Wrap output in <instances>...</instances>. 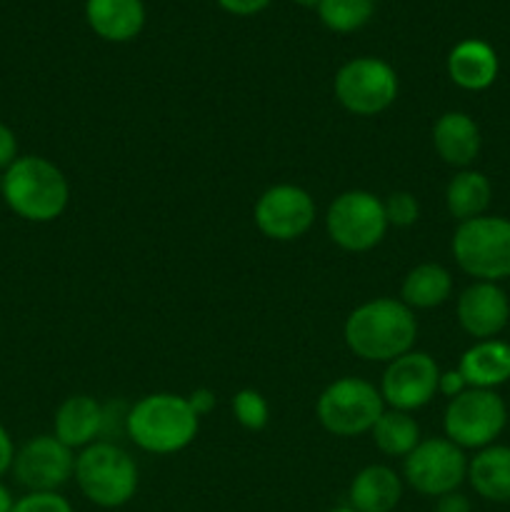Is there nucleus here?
I'll return each mask as SVG.
<instances>
[{
  "mask_svg": "<svg viewBox=\"0 0 510 512\" xmlns=\"http://www.w3.org/2000/svg\"><path fill=\"white\" fill-rule=\"evenodd\" d=\"M185 398H188L190 408L195 410V415H198V418H203V415H208L210 410L215 408V393L208 388L193 390V393L185 395Z\"/></svg>",
  "mask_w": 510,
  "mask_h": 512,
  "instance_id": "473e14b6",
  "label": "nucleus"
},
{
  "mask_svg": "<svg viewBox=\"0 0 510 512\" xmlns=\"http://www.w3.org/2000/svg\"><path fill=\"white\" fill-rule=\"evenodd\" d=\"M13 505V495H10V490L0 483V512H13Z\"/></svg>",
  "mask_w": 510,
  "mask_h": 512,
  "instance_id": "f704fd0d",
  "label": "nucleus"
},
{
  "mask_svg": "<svg viewBox=\"0 0 510 512\" xmlns=\"http://www.w3.org/2000/svg\"><path fill=\"white\" fill-rule=\"evenodd\" d=\"M453 258L458 268L480 283L510 278V220L480 215L455 228Z\"/></svg>",
  "mask_w": 510,
  "mask_h": 512,
  "instance_id": "39448f33",
  "label": "nucleus"
},
{
  "mask_svg": "<svg viewBox=\"0 0 510 512\" xmlns=\"http://www.w3.org/2000/svg\"><path fill=\"white\" fill-rule=\"evenodd\" d=\"M480 128L468 113L460 110H448L440 115L433 125V148L440 160L453 168H470L480 155Z\"/></svg>",
  "mask_w": 510,
  "mask_h": 512,
  "instance_id": "dca6fc26",
  "label": "nucleus"
},
{
  "mask_svg": "<svg viewBox=\"0 0 510 512\" xmlns=\"http://www.w3.org/2000/svg\"><path fill=\"white\" fill-rule=\"evenodd\" d=\"M335 98L348 113L370 118L390 105L398 98V73L393 65L380 58H353L335 73Z\"/></svg>",
  "mask_w": 510,
  "mask_h": 512,
  "instance_id": "1a4fd4ad",
  "label": "nucleus"
},
{
  "mask_svg": "<svg viewBox=\"0 0 510 512\" xmlns=\"http://www.w3.org/2000/svg\"><path fill=\"white\" fill-rule=\"evenodd\" d=\"M3 200L28 223H53L70 203L63 170L40 155H23L3 175Z\"/></svg>",
  "mask_w": 510,
  "mask_h": 512,
  "instance_id": "7ed1b4c3",
  "label": "nucleus"
},
{
  "mask_svg": "<svg viewBox=\"0 0 510 512\" xmlns=\"http://www.w3.org/2000/svg\"><path fill=\"white\" fill-rule=\"evenodd\" d=\"M10 470L28 493H58L75 475V450L55 435H35L15 450Z\"/></svg>",
  "mask_w": 510,
  "mask_h": 512,
  "instance_id": "f8f14e48",
  "label": "nucleus"
},
{
  "mask_svg": "<svg viewBox=\"0 0 510 512\" xmlns=\"http://www.w3.org/2000/svg\"><path fill=\"white\" fill-rule=\"evenodd\" d=\"M468 388L495 390L510 380V343L503 340H478L463 353L458 363Z\"/></svg>",
  "mask_w": 510,
  "mask_h": 512,
  "instance_id": "aec40b11",
  "label": "nucleus"
},
{
  "mask_svg": "<svg viewBox=\"0 0 510 512\" xmlns=\"http://www.w3.org/2000/svg\"><path fill=\"white\" fill-rule=\"evenodd\" d=\"M85 20L95 35L110 43H128L145 25L143 0H88Z\"/></svg>",
  "mask_w": 510,
  "mask_h": 512,
  "instance_id": "f3484780",
  "label": "nucleus"
},
{
  "mask_svg": "<svg viewBox=\"0 0 510 512\" xmlns=\"http://www.w3.org/2000/svg\"><path fill=\"white\" fill-rule=\"evenodd\" d=\"M255 228L270 240L293 243L303 238L315 223V200L305 188L280 183L265 190L253 210Z\"/></svg>",
  "mask_w": 510,
  "mask_h": 512,
  "instance_id": "9b49d317",
  "label": "nucleus"
},
{
  "mask_svg": "<svg viewBox=\"0 0 510 512\" xmlns=\"http://www.w3.org/2000/svg\"><path fill=\"white\" fill-rule=\"evenodd\" d=\"M13 512H75L68 498L60 493H28L15 500Z\"/></svg>",
  "mask_w": 510,
  "mask_h": 512,
  "instance_id": "cd10ccee",
  "label": "nucleus"
},
{
  "mask_svg": "<svg viewBox=\"0 0 510 512\" xmlns=\"http://www.w3.org/2000/svg\"><path fill=\"white\" fill-rule=\"evenodd\" d=\"M328 512H355V510L350 508V505H340V508H333V510H328Z\"/></svg>",
  "mask_w": 510,
  "mask_h": 512,
  "instance_id": "e433bc0d",
  "label": "nucleus"
},
{
  "mask_svg": "<svg viewBox=\"0 0 510 512\" xmlns=\"http://www.w3.org/2000/svg\"><path fill=\"white\" fill-rule=\"evenodd\" d=\"M318 13L333 33H353L373 18L375 0H320Z\"/></svg>",
  "mask_w": 510,
  "mask_h": 512,
  "instance_id": "393cba45",
  "label": "nucleus"
},
{
  "mask_svg": "<svg viewBox=\"0 0 510 512\" xmlns=\"http://www.w3.org/2000/svg\"><path fill=\"white\" fill-rule=\"evenodd\" d=\"M498 55L485 40H460L448 55V75L458 88L478 90L490 88L498 78Z\"/></svg>",
  "mask_w": 510,
  "mask_h": 512,
  "instance_id": "6ab92c4d",
  "label": "nucleus"
},
{
  "mask_svg": "<svg viewBox=\"0 0 510 512\" xmlns=\"http://www.w3.org/2000/svg\"><path fill=\"white\" fill-rule=\"evenodd\" d=\"M433 512H470V500L460 490H453V493H445L440 498H435Z\"/></svg>",
  "mask_w": 510,
  "mask_h": 512,
  "instance_id": "2f4dec72",
  "label": "nucleus"
},
{
  "mask_svg": "<svg viewBox=\"0 0 510 512\" xmlns=\"http://www.w3.org/2000/svg\"><path fill=\"white\" fill-rule=\"evenodd\" d=\"M385 218H388V225H395V228H410V225L418 223L420 218V205L415 200L413 193L408 190H395L388 198L383 200Z\"/></svg>",
  "mask_w": 510,
  "mask_h": 512,
  "instance_id": "bb28decb",
  "label": "nucleus"
},
{
  "mask_svg": "<svg viewBox=\"0 0 510 512\" xmlns=\"http://www.w3.org/2000/svg\"><path fill=\"white\" fill-rule=\"evenodd\" d=\"M13 460H15L13 438H10L8 430L0 425V475H5L10 468H13Z\"/></svg>",
  "mask_w": 510,
  "mask_h": 512,
  "instance_id": "72a5a7b5",
  "label": "nucleus"
},
{
  "mask_svg": "<svg viewBox=\"0 0 510 512\" xmlns=\"http://www.w3.org/2000/svg\"><path fill=\"white\" fill-rule=\"evenodd\" d=\"M468 483L488 503H510V448L488 445L468 460Z\"/></svg>",
  "mask_w": 510,
  "mask_h": 512,
  "instance_id": "412c9836",
  "label": "nucleus"
},
{
  "mask_svg": "<svg viewBox=\"0 0 510 512\" xmlns=\"http://www.w3.org/2000/svg\"><path fill=\"white\" fill-rule=\"evenodd\" d=\"M293 3L303 5V8H318V3H320V0H293Z\"/></svg>",
  "mask_w": 510,
  "mask_h": 512,
  "instance_id": "c9c22d12",
  "label": "nucleus"
},
{
  "mask_svg": "<svg viewBox=\"0 0 510 512\" xmlns=\"http://www.w3.org/2000/svg\"><path fill=\"white\" fill-rule=\"evenodd\" d=\"M490 198H493V188L485 173L473 168H465L453 175V180L445 188V208L453 215L458 223L473 220L485 215Z\"/></svg>",
  "mask_w": 510,
  "mask_h": 512,
  "instance_id": "5701e85b",
  "label": "nucleus"
},
{
  "mask_svg": "<svg viewBox=\"0 0 510 512\" xmlns=\"http://www.w3.org/2000/svg\"><path fill=\"white\" fill-rule=\"evenodd\" d=\"M18 160V138L5 123H0V170H8Z\"/></svg>",
  "mask_w": 510,
  "mask_h": 512,
  "instance_id": "c85d7f7f",
  "label": "nucleus"
},
{
  "mask_svg": "<svg viewBox=\"0 0 510 512\" xmlns=\"http://www.w3.org/2000/svg\"><path fill=\"white\" fill-rule=\"evenodd\" d=\"M508 423V408L495 390L468 388L458 398L448 400L443 428L445 438L458 448L483 450L495 445Z\"/></svg>",
  "mask_w": 510,
  "mask_h": 512,
  "instance_id": "6e6552de",
  "label": "nucleus"
},
{
  "mask_svg": "<svg viewBox=\"0 0 510 512\" xmlns=\"http://www.w3.org/2000/svg\"><path fill=\"white\" fill-rule=\"evenodd\" d=\"M75 483L85 500L103 510H115L135 498L140 473L128 450L113 440H98L75 455Z\"/></svg>",
  "mask_w": 510,
  "mask_h": 512,
  "instance_id": "20e7f679",
  "label": "nucleus"
},
{
  "mask_svg": "<svg viewBox=\"0 0 510 512\" xmlns=\"http://www.w3.org/2000/svg\"><path fill=\"white\" fill-rule=\"evenodd\" d=\"M453 295V275L438 263H420L405 275L400 300L410 310L440 308Z\"/></svg>",
  "mask_w": 510,
  "mask_h": 512,
  "instance_id": "4be33fe9",
  "label": "nucleus"
},
{
  "mask_svg": "<svg viewBox=\"0 0 510 512\" xmlns=\"http://www.w3.org/2000/svg\"><path fill=\"white\" fill-rule=\"evenodd\" d=\"M55 438L70 450H83L98 443L105 430V405L93 395H70L55 413Z\"/></svg>",
  "mask_w": 510,
  "mask_h": 512,
  "instance_id": "2eb2a0df",
  "label": "nucleus"
},
{
  "mask_svg": "<svg viewBox=\"0 0 510 512\" xmlns=\"http://www.w3.org/2000/svg\"><path fill=\"white\" fill-rule=\"evenodd\" d=\"M403 498V478L388 465H368L348 488V505L355 512H393Z\"/></svg>",
  "mask_w": 510,
  "mask_h": 512,
  "instance_id": "a211bd4d",
  "label": "nucleus"
},
{
  "mask_svg": "<svg viewBox=\"0 0 510 512\" xmlns=\"http://www.w3.org/2000/svg\"><path fill=\"white\" fill-rule=\"evenodd\" d=\"M200 418L185 395L150 393L128 410L125 433L140 450L173 455L198 438Z\"/></svg>",
  "mask_w": 510,
  "mask_h": 512,
  "instance_id": "f03ea898",
  "label": "nucleus"
},
{
  "mask_svg": "<svg viewBox=\"0 0 510 512\" xmlns=\"http://www.w3.org/2000/svg\"><path fill=\"white\" fill-rule=\"evenodd\" d=\"M468 390V383H465V378L460 375V370H445V373H440V380H438V393L445 395L448 400L458 398L460 393H465Z\"/></svg>",
  "mask_w": 510,
  "mask_h": 512,
  "instance_id": "c756f323",
  "label": "nucleus"
},
{
  "mask_svg": "<svg viewBox=\"0 0 510 512\" xmlns=\"http://www.w3.org/2000/svg\"><path fill=\"white\" fill-rule=\"evenodd\" d=\"M220 8L233 15H255L270 5V0H218Z\"/></svg>",
  "mask_w": 510,
  "mask_h": 512,
  "instance_id": "7c9ffc66",
  "label": "nucleus"
},
{
  "mask_svg": "<svg viewBox=\"0 0 510 512\" xmlns=\"http://www.w3.org/2000/svg\"><path fill=\"white\" fill-rule=\"evenodd\" d=\"M233 415L245 430H263L270 420V405L268 400L263 398V393L253 388H243L233 395Z\"/></svg>",
  "mask_w": 510,
  "mask_h": 512,
  "instance_id": "a878e982",
  "label": "nucleus"
},
{
  "mask_svg": "<svg viewBox=\"0 0 510 512\" xmlns=\"http://www.w3.org/2000/svg\"><path fill=\"white\" fill-rule=\"evenodd\" d=\"M388 228L383 200L368 190H345L325 213L328 238L348 253H368L378 248Z\"/></svg>",
  "mask_w": 510,
  "mask_h": 512,
  "instance_id": "0eeeda50",
  "label": "nucleus"
},
{
  "mask_svg": "<svg viewBox=\"0 0 510 512\" xmlns=\"http://www.w3.org/2000/svg\"><path fill=\"white\" fill-rule=\"evenodd\" d=\"M403 480L425 498L453 493L468 480L465 450L448 438L420 440L413 453L403 458Z\"/></svg>",
  "mask_w": 510,
  "mask_h": 512,
  "instance_id": "9d476101",
  "label": "nucleus"
},
{
  "mask_svg": "<svg viewBox=\"0 0 510 512\" xmlns=\"http://www.w3.org/2000/svg\"><path fill=\"white\" fill-rule=\"evenodd\" d=\"M458 323L470 338L475 340H493L505 330L510 320V303L505 290L498 283H480L475 280L473 285L460 293L458 305Z\"/></svg>",
  "mask_w": 510,
  "mask_h": 512,
  "instance_id": "4468645a",
  "label": "nucleus"
},
{
  "mask_svg": "<svg viewBox=\"0 0 510 512\" xmlns=\"http://www.w3.org/2000/svg\"><path fill=\"white\" fill-rule=\"evenodd\" d=\"M320 425L338 438H358L370 433L385 413V400L373 383L345 375L330 383L315 403Z\"/></svg>",
  "mask_w": 510,
  "mask_h": 512,
  "instance_id": "423d86ee",
  "label": "nucleus"
},
{
  "mask_svg": "<svg viewBox=\"0 0 510 512\" xmlns=\"http://www.w3.org/2000/svg\"><path fill=\"white\" fill-rule=\"evenodd\" d=\"M350 353L368 363H385L410 353L418 338L415 313L395 298H375L358 305L343 325Z\"/></svg>",
  "mask_w": 510,
  "mask_h": 512,
  "instance_id": "f257e3e1",
  "label": "nucleus"
},
{
  "mask_svg": "<svg viewBox=\"0 0 510 512\" xmlns=\"http://www.w3.org/2000/svg\"><path fill=\"white\" fill-rule=\"evenodd\" d=\"M440 368L433 355L410 350L400 358L390 360L380 380V395L385 405L403 413L425 408L438 393Z\"/></svg>",
  "mask_w": 510,
  "mask_h": 512,
  "instance_id": "ddd939ff",
  "label": "nucleus"
},
{
  "mask_svg": "<svg viewBox=\"0 0 510 512\" xmlns=\"http://www.w3.org/2000/svg\"><path fill=\"white\" fill-rule=\"evenodd\" d=\"M370 435H373L375 448L383 455H388V458H405L420 443V425L415 423L410 413L385 408V413L373 425Z\"/></svg>",
  "mask_w": 510,
  "mask_h": 512,
  "instance_id": "b1692460",
  "label": "nucleus"
}]
</instances>
